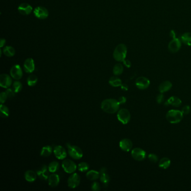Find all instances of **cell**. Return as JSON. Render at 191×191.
<instances>
[{"label": "cell", "instance_id": "484cf974", "mask_svg": "<svg viewBox=\"0 0 191 191\" xmlns=\"http://www.w3.org/2000/svg\"><path fill=\"white\" fill-rule=\"evenodd\" d=\"M109 83L113 87H118L121 86L122 83L120 78L117 76H112L109 80Z\"/></svg>", "mask_w": 191, "mask_h": 191}, {"label": "cell", "instance_id": "f546056e", "mask_svg": "<svg viewBox=\"0 0 191 191\" xmlns=\"http://www.w3.org/2000/svg\"><path fill=\"white\" fill-rule=\"evenodd\" d=\"M0 112L1 117L3 118H7L9 116V109L8 107L3 104H1L0 105Z\"/></svg>", "mask_w": 191, "mask_h": 191}, {"label": "cell", "instance_id": "277c9868", "mask_svg": "<svg viewBox=\"0 0 191 191\" xmlns=\"http://www.w3.org/2000/svg\"><path fill=\"white\" fill-rule=\"evenodd\" d=\"M68 148V153L72 158L76 160L81 159L83 156V152L78 146L71 145L69 143L67 144Z\"/></svg>", "mask_w": 191, "mask_h": 191}, {"label": "cell", "instance_id": "2e32d148", "mask_svg": "<svg viewBox=\"0 0 191 191\" xmlns=\"http://www.w3.org/2000/svg\"><path fill=\"white\" fill-rule=\"evenodd\" d=\"M32 7L27 3H21L18 7V11L19 13L24 15H29L32 13Z\"/></svg>", "mask_w": 191, "mask_h": 191}, {"label": "cell", "instance_id": "ab89813d", "mask_svg": "<svg viewBox=\"0 0 191 191\" xmlns=\"http://www.w3.org/2000/svg\"><path fill=\"white\" fill-rule=\"evenodd\" d=\"M191 112V107L189 105H185L182 109V112L183 114H188Z\"/></svg>", "mask_w": 191, "mask_h": 191}, {"label": "cell", "instance_id": "b9f144b4", "mask_svg": "<svg viewBox=\"0 0 191 191\" xmlns=\"http://www.w3.org/2000/svg\"><path fill=\"white\" fill-rule=\"evenodd\" d=\"M126 98L124 97H119L118 99L119 103L120 104H124L126 102Z\"/></svg>", "mask_w": 191, "mask_h": 191}, {"label": "cell", "instance_id": "d6986e66", "mask_svg": "<svg viewBox=\"0 0 191 191\" xmlns=\"http://www.w3.org/2000/svg\"><path fill=\"white\" fill-rule=\"evenodd\" d=\"M100 182L105 186L108 185L110 181V177L107 172V169L105 168H102L100 170Z\"/></svg>", "mask_w": 191, "mask_h": 191}, {"label": "cell", "instance_id": "d590c367", "mask_svg": "<svg viewBox=\"0 0 191 191\" xmlns=\"http://www.w3.org/2000/svg\"><path fill=\"white\" fill-rule=\"evenodd\" d=\"M8 95L6 92H2L0 94V103L1 104H3L5 102L6 100L8 99Z\"/></svg>", "mask_w": 191, "mask_h": 191}, {"label": "cell", "instance_id": "8992f818", "mask_svg": "<svg viewBox=\"0 0 191 191\" xmlns=\"http://www.w3.org/2000/svg\"><path fill=\"white\" fill-rule=\"evenodd\" d=\"M117 118L122 123L126 124L131 119V114L129 111L126 109H121L117 113Z\"/></svg>", "mask_w": 191, "mask_h": 191}, {"label": "cell", "instance_id": "9c48e42d", "mask_svg": "<svg viewBox=\"0 0 191 191\" xmlns=\"http://www.w3.org/2000/svg\"><path fill=\"white\" fill-rule=\"evenodd\" d=\"M136 86L138 89L140 90H145L148 89L150 85V81L148 78L145 77H139L135 81Z\"/></svg>", "mask_w": 191, "mask_h": 191}, {"label": "cell", "instance_id": "4dcf8cb0", "mask_svg": "<svg viewBox=\"0 0 191 191\" xmlns=\"http://www.w3.org/2000/svg\"><path fill=\"white\" fill-rule=\"evenodd\" d=\"M113 73L116 76L120 75L123 72V66L121 63L116 64L113 70Z\"/></svg>", "mask_w": 191, "mask_h": 191}, {"label": "cell", "instance_id": "6da1fadb", "mask_svg": "<svg viewBox=\"0 0 191 191\" xmlns=\"http://www.w3.org/2000/svg\"><path fill=\"white\" fill-rule=\"evenodd\" d=\"M120 104L117 100L107 99L103 100L101 104V108L104 112L109 114L115 113L118 110Z\"/></svg>", "mask_w": 191, "mask_h": 191}, {"label": "cell", "instance_id": "cb8c5ba5", "mask_svg": "<svg viewBox=\"0 0 191 191\" xmlns=\"http://www.w3.org/2000/svg\"><path fill=\"white\" fill-rule=\"evenodd\" d=\"M86 178L90 180H95L98 179L100 178V172L96 170H92L86 173Z\"/></svg>", "mask_w": 191, "mask_h": 191}, {"label": "cell", "instance_id": "ee69618b", "mask_svg": "<svg viewBox=\"0 0 191 191\" xmlns=\"http://www.w3.org/2000/svg\"><path fill=\"white\" fill-rule=\"evenodd\" d=\"M121 87V89L124 91H127L128 89V86L126 83H122Z\"/></svg>", "mask_w": 191, "mask_h": 191}, {"label": "cell", "instance_id": "ba28073f", "mask_svg": "<svg viewBox=\"0 0 191 191\" xmlns=\"http://www.w3.org/2000/svg\"><path fill=\"white\" fill-rule=\"evenodd\" d=\"M132 158L137 161H143L145 159L146 153L142 148H133L131 151Z\"/></svg>", "mask_w": 191, "mask_h": 191}, {"label": "cell", "instance_id": "f6af8a7d", "mask_svg": "<svg viewBox=\"0 0 191 191\" xmlns=\"http://www.w3.org/2000/svg\"><path fill=\"white\" fill-rule=\"evenodd\" d=\"M5 39H3V38H2V39H1V41H0V47H1V48L3 47V46H5Z\"/></svg>", "mask_w": 191, "mask_h": 191}, {"label": "cell", "instance_id": "74e56055", "mask_svg": "<svg viewBox=\"0 0 191 191\" xmlns=\"http://www.w3.org/2000/svg\"><path fill=\"white\" fill-rule=\"evenodd\" d=\"M6 94L8 95V97L9 98H13L15 97V92H14V89L11 88H8L6 91Z\"/></svg>", "mask_w": 191, "mask_h": 191}, {"label": "cell", "instance_id": "7bdbcfd3", "mask_svg": "<svg viewBox=\"0 0 191 191\" xmlns=\"http://www.w3.org/2000/svg\"><path fill=\"white\" fill-rule=\"evenodd\" d=\"M124 65L126 66L127 68H129L131 66V63L129 61V60L125 59L123 61Z\"/></svg>", "mask_w": 191, "mask_h": 191}, {"label": "cell", "instance_id": "603a6c76", "mask_svg": "<svg viewBox=\"0 0 191 191\" xmlns=\"http://www.w3.org/2000/svg\"><path fill=\"white\" fill-rule=\"evenodd\" d=\"M167 103L170 105H173L175 107H179L182 104V100L178 97L173 96L168 100Z\"/></svg>", "mask_w": 191, "mask_h": 191}, {"label": "cell", "instance_id": "7a4b0ae2", "mask_svg": "<svg viewBox=\"0 0 191 191\" xmlns=\"http://www.w3.org/2000/svg\"><path fill=\"white\" fill-rule=\"evenodd\" d=\"M127 48L125 44H119L117 46L113 52V57L117 61L123 62L126 57Z\"/></svg>", "mask_w": 191, "mask_h": 191}, {"label": "cell", "instance_id": "4316f807", "mask_svg": "<svg viewBox=\"0 0 191 191\" xmlns=\"http://www.w3.org/2000/svg\"><path fill=\"white\" fill-rule=\"evenodd\" d=\"M3 53L7 57L14 56L15 54V49L11 46H6L3 49Z\"/></svg>", "mask_w": 191, "mask_h": 191}, {"label": "cell", "instance_id": "83f0119b", "mask_svg": "<svg viewBox=\"0 0 191 191\" xmlns=\"http://www.w3.org/2000/svg\"><path fill=\"white\" fill-rule=\"evenodd\" d=\"M53 149L51 146H46L42 148L41 151V156L43 157H48L51 155Z\"/></svg>", "mask_w": 191, "mask_h": 191}, {"label": "cell", "instance_id": "ffe728a7", "mask_svg": "<svg viewBox=\"0 0 191 191\" xmlns=\"http://www.w3.org/2000/svg\"><path fill=\"white\" fill-rule=\"evenodd\" d=\"M48 184L51 187H56L58 185L59 183V176L57 174L53 173L49 176Z\"/></svg>", "mask_w": 191, "mask_h": 191}, {"label": "cell", "instance_id": "f35d334b", "mask_svg": "<svg viewBox=\"0 0 191 191\" xmlns=\"http://www.w3.org/2000/svg\"><path fill=\"white\" fill-rule=\"evenodd\" d=\"M92 189L93 191H99L100 190V186L99 183L98 182H93L92 185Z\"/></svg>", "mask_w": 191, "mask_h": 191}, {"label": "cell", "instance_id": "836d02e7", "mask_svg": "<svg viewBox=\"0 0 191 191\" xmlns=\"http://www.w3.org/2000/svg\"><path fill=\"white\" fill-rule=\"evenodd\" d=\"M89 169V165L86 162H81L78 165V169L81 172H85Z\"/></svg>", "mask_w": 191, "mask_h": 191}, {"label": "cell", "instance_id": "d4e9b609", "mask_svg": "<svg viewBox=\"0 0 191 191\" xmlns=\"http://www.w3.org/2000/svg\"><path fill=\"white\" fill-rule=\"evenodd\" d=\"M171 164L170 160L168 158H163L159 162V167L162 169H166L170 167Z\"/></svg>", "mask_w": 191, "mask_h": 191}, {"label": "cell", "instance_id": "5b68a950", "mask_svg": "<svg viewBox=\"0 0 191 191\" xmlns=\"http://www.w3.org/2000/svg\"><path fill=\"white\" fill-rule=\"evenodd\" d=\"M62 167L65 172L69 174L75 172L77 169L75 163L70 159L64 160L62 162Z\"/></svg>", "mask_w": 191, "mask_h": 191}, {"label": "cell", "instance_id": "7c38bea8", "mask_svg": "<svg viewBox=\"0 0 191 191\" xmlns=\"http://www.w3.org/2000/svg\"><path fill=\"white\" fill-rule=\"evenodd\" d=\"M181 47V41L178 38H173L168 44V49L172 53L177 52Z\"/></svg>", "mask_w": 191, "mask_h": 191}, {"label": "cell", "instance_id": "7402d4cb", "mask_svg": "<svg viewBox=\"0 0 191 191\" xmlns=\"http://www.w3.org/2000/svg\"><path fill=\"white\" fill-rule=\"evenodd\" d=\"M37 174L31 170H28L25 173V179L29 182H33L37 179Z\"/></svg>", "mask_w": 191, "mask_h": 191}, {"label": "cell", "instance_id": "9a60e30c", "mask_svg": "<svg viewBox=\"0 0 191 191\" xmlns=\"http://www.w3.org/2000/svg\"><path fill=\"white\" fill-rule=\"evenodd\" d=\"M48 168L44 165L41 167L37 171V174L40 179L42 180H46L48 179L49 174Z\"/></svg>", "mask_w": 191, "mask_h": 191}, {"label": "cell", "instance_id": "8fae6325", "mask_svg": "<svg viewBox=\"0 0 191 191\" xmlns=\"http://www.w3.org/2000/svg\"><path fill=\"white\" fill-rule=\"evenodd\" d=\"M10 75L15 80H20L23 77V71L20 65H15L11 68Z\"/></svg>", "mask_w": 191, "mask_h": 191}, {"label": "cell", "instance_id": "60d3db41", "mask_svg": "<svg viewBox=\"0 0 191 191\" xmlns=\"http://www.w3.org/2000/svg\"><path fill=\"white\" fill-rule=\"evenodd\" d=\"M164 96L163 94V93H161L160 94H159L156 97V101L158 104H161L164 102Z\"/></svg>", "mask_w": 191, "mask_h": 191}, {"label": "cell", "instance_id": "e0dca14e", "mask_svg": "<svg viewBox=\"0 0 191 191\" xmlns=\"http://www.w3.org/2000/svg\"><path fill=\"white\" fill-rule=\"evenodd\" d=\"M132 141L128 138H124L119 142V147L124 151L128 152L132 149Z\"/></svg>", "mask_w": 191, "mask_h": 191}, {"label": "cell", "instance_id": "30bf717a", "mask_svg": "<svg viewBox=\"0 0 191 191\" xmlns=\"http://www.w3.org/2000/svg\"><path fill=\"white\" fill-rule=\"evenodd\" d=\"M34 14L38 19H45L48 18L49 12L46 8L43 6H38L34 9Z\"/></svg>", "mask_w": 191, "mask_h": 191}, {"label": "cell", "instance_id": "5bb4252c", "mask_svg": "<svg viewBox=\"0 0 191 191\" xmlns=\"http://www.w3.org/2000/svg\"><path fill=\"white\" fill-rule=\"evenodd\" d=\"M13 80L10 76L3 73L0 76V85L3 88H8L11 86Z\"/></svg>", "mask_w": 191, "mask_h": 191}, {"label": "cell", "instance_id": "8d00e7d4", "mask_svg": "<svg viewBox=\"0 0 191 191\" xmlns=\"http://www.w3.org/2000/svg\"><path fill=\"white\" fill-rule=\"evenodd\" d=\"M148 159L150 160V162L152 163H156L158 161V156L154 154V153H150L148 156Z\"/></svg>", "mask_w": 191, "mask_h": 191}, {"label": "cell", "instance_id": "d6a6232c", "mask_svg": "<svg viewBox=\"0 0 191 191\" xmlns=\"http://www.w3.org/2000/svg\"><path fill=\"white\" fill-rule=\"evenodd\" d=\"M59 163L56 161L51 162L50 164H49L48 169L49 172L55 173L59 169Z\"/></svg>", "mask_w": 191, "mask_h": 191}, {"label": "cell", "instance_id": "44dd1931", "mask_svg": "<svg viewBox=\"0 0 191 191\" xmlns=\"http://www.w3.org/2000/svg\"><path fill=\"white\" fill-rule=\"evenodd\" d=\"M172 87V83L169 81H165L163 82L159 86V92L161 93H164L168 92Z\"/></svg>", "mask_w": 191, "mask_h": 191}, {"label": "cell", "instance_id": "3957f363", "mask_svg": "<svg viewBox=\"0 0 191 191\" xmlns=\"http://www.w3.org/2000/svg\"><path fill=\"white\" fill-rule=\"evenodd\" d=\"M166 118L170 123H178L183 119V114L180 110L172 109L167 112Z\"/></svg>", "mask_w": 191, "mask_h": 191}, {"label": "cell", "instance_id": "1f68e13d", "mask_svg": "<svg viewBox=\"0 0 191 191\" xmlns=\"http://www.w3.org/2000/svg\"><path fill=\"white\" fill-rule=\"evenodd\" d=\"M38 82V78L35 75H30L28 78L27 83L30 86H35Z\"/></svg>", "mask_w": 191, "mask_h": 191}, {"label": "cell", "instance_id": "f1b7e54d", "mask_svg": "<svg viewBox=\"0 0 191 191\" xmlns=\"http://www.w3.org/2000/svg\"><path fill=\"white\" fill-rule=\"evenodd\" d=\"M181 40L186 45L191 46V33H186L181 36Z\"/></svg>", "mask_w": 191, "mask_h": 191}, {"label": "cell", "instance_id": "52a82bcc", "mask_svg": "<svg viewBox=\"0 0 191 191\" xmlns=\"http://www.w3.org/2000/svg\"><path fill=\"white\" fill-rule=\"evenodd\" d=\"M80 177L78 173H74L70 175L68 179V186L71 188H75L80 184Z\"/></svg>", "mask_w": 191, "mask_h": 191}, {"label": "cell", "instance_id": "4fadbf2b", "mask_svg": "<svg viewBox=\"0 0 191 191\" xmlns=\"http://www.w3.org/2000/svg\"><path fill=\"white\" fill-rule=\"evenodd\" d=\"M53 152L57 159L59 160L65 159L67 156V152L65 148H63L62 146L58 145L55 146Z\"/></svg>", "mask_w": 191, "mask_h": 191}, {"label": "cell", "instance_id": "e575fe53", "mask_svg": "<svg viewBox=\"0 0 191 191\" xmlns=\"http://www.w3.org/2000/svg\"><path fill=\"white\" fill-rule=\"evenodd\" d=\"M13 88L14 89V92L15 93H18L22 90L23 88V85L21 82L19 81H14L13 85Z\"/></svg>", "mask_w": 191, "mask_h": 191}, {"label": "cell", "instance_id": "ac0fdd59", "mask_svg": "<svg viewBox=\"0 0 191 191\" xmlns=\"http://www.w3.org/2000/svg\"><path fill=\"white\" fill-rule=\"evenodd\" d=\"M24 69L27 73H32L35 70L34 61L32 58H28L25 61L24 63Z\"/></svg>", "mask_w": 191, "mask_h": 191}]
</instances>
